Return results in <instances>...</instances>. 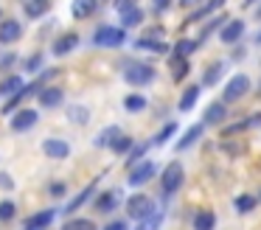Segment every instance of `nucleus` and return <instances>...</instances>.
<instances>
[{
  "label": "nucleus",
  "instance_id": "36",
  "mask_svg": "<svg viewBox=\"0 0 261 230\" xmlns=\"http://www.w3.org/2000/svg\"><path fill=\"white\" fill-rule=\"evenodd\" d=\"M132 146H135V140H132V135H121V138H115V143L110 146V151H113V155H118V157H126L132 151Z\"/></svg>",
  "mask_w": 261,
  "mask_h": 230
},
{
  "label": "nucleus",
  "instance_id": "19",
  "mask_svg": "<svg viewBox=\"0 0 261 230\" xmlns=\"http://www.w3.org/2000/svg\"><path fill=\"white\" fill-rule=\"evenodd\" d=\"M96 183H98V180H93V183H87V188H85V191H79V194H76L73 199H70L68 205L62 208V211L68 213V216H73V213L79 211L82 205H87V202H90L93 196H96Z\"/></svg>",
  "mask_w": 261,
  "mask_h": 230
},
{
  "label": "nucleus",
  "instance_id": "45",
  "mask_svg": "<svg viewBox=\"0 0 261 230\" xmlns=\"http://www.w3.org/2000/svg\"><path fill=\"white\" fill-rule=\"evenodd\" d=\"M101 230H129V224H126V219H113V222H107Z\"/></svg>",
  "mask_w": 261,
  "mask_h": 230
},
{
  "label": "nucleus",
  "instance_id": "13",
  "mask_svg": "<svg viewBox=\"0 0 261 230\" xmlns=\"http://www.w3.org/2000/svg\"><path fill=\"white\" fill-rule=\"evenodd\" d=\"M23 39V22L9 17V20H0V45H14Z\"/></svg>",
  "mask_w": 261,
  "mask_h": 230
},
{
  "label": "nucleus",
  "instance_id": "18",
  "mask_svg": "<svg viewBox=\"0 0 261 230\" xmlns=\"http://www.w3.org/2000/svg\"><path fill=\"white\" fill-rule=\"evenodd\" d=\"M42 110H59L65 104V90L62 87H45L40 95H37Z\"/></svg>",
  "mask_w": 261,
  "mask_h": 230
},
{
  "label": "nucleus",
  "instance_id": "51",
  "mask_svg": "<svg viewBox=\"0 0 261 230\" xmlns=\"http://www.w3.org/2000/svg\"><path fill=\"white\" fill-rule=\"evenodd\" d=\"M255 42H258V45H261V31H258V34H255Z\"/></svg>",
  "mask_w": 261,
  "mask_h": 230
},
{
  "label": "nucleus",
  "instance_id": "12",
  "mask_svg": "<svg viewBox=\"0 0 261 230\" xmlns=\"http://www.w3.org/2000/svg\"><path fill=\"white\" fill-rule=\"evenodd\" d=\"M57 208H45V211H37L31 213L29 219L23 222V230H48L54 224V219H57Z\"/></svg>",
  "mask_w": 261,
  "mask_h": 230
},
{
  "label": "nucleus",
  "instance_id": "28",
  "mask_svg": "<svg viewBox=\"0 0 261 230\" xmlns=\"http://www.w3.org/2000/svg\"><path fill=\"white\" fill-rule=\"evenodd\" d=\"M149 107V98L143 93H126L124 95V110L129 112V115H138V112H143Z\"/></svg>",
  "mask_w": 261,
  "mask_h": 230
},
{
  "label": "nucleus",
  "instance_id": "22",
  "mask_svg": "<svg viewBox=\"0 0 261 230\" xmlns=\"http://www.w3.org/2000/svg\"><path fill=\"white\" fill-rule=\"evenodd\" d=\"M199 95H202V84H191V87H186V90H182V95H180V101H177V110H180V112H191L194 107H197Z\"/></svg>",
  "mask_w": 261,
  "mask_h": 230
},
{
  "label": "nucleus",
  "instance_id": "26",
  "mask_svg": "<svg viewBox=\"0 0 261 230\" xmlns=\"http://www.w3.org/2000/svg\"><path fill=\"white\" fill-rule=\"evenodd\" d=\"M222 76H225V62H211L208 67H205L202 73V87H216V84L222 82Z\"/></svg>",
  "mask_w": 261,
  "mask_h": 230
},
{
  "label": "nucleus",
  "instance_id": "34",
  "mask_svg": "<svg viewBox=\"0 0 261 230\" xmlns=\"http://www.w3.org/2000/svg\"><path fill=\"white\" fill-rule=\"evenodd\" d=\"M68 121L76 123V126H85V123H90V110L82 104H70L68 107Z\"/></svg>",
  "mask_w": 261,
  "mask_h": 230
},
{
  "label": "nucleus",
  "instance_id": "31",
  "mask_svg": "<svg viewBox=\"0 0 261 230\" xmlns=\"http://www.w3.org/2000/svg\"><path fill=\"white\" fill-rule=\"evenodd\" d=\"M258 205H261L258 196H253V194H239L236 199H233V208H236V213H253Z\"/></svg>",
  "mask_w": 261,
  "mask_h": 230
},
{
  "label": "nucleus",
  "instance_id": "8",
  "mask_svg": "<svg viewBox=\"0 0 261 230\" xmlns=\"http://www.w3.org/2000/svg\"><path fill=\"white\" fill-rule=\"evenodd\" d=\"M244 31H247V25H244V20H227L225 25L219 28V34H216V39H219L222 45H239V39L244 37Z\"/></svg>",
  "mask_w": 261,
  "mask_h": 230
},
{
  "label": "nucleus",
  "instance_id": "27",
  "mask_svg": "<svg viewBox=\"0 0 261 230\" xmlns=\"http://www.w3.org/2000/svg\"><path fill=\"white\" fill-rule=\"evenodd\" d=\"M23 11H25L29 20H42V17L51 11V0H25Z\"/></svg>",
  "mask_w": 261,
  "mask_h": 230
},
{
  "label": "nucleus",
  "instance_id": "39",
  "mask_svg": "<svg viewBox=\"0 0 261 230\" xmlns=\"http://www.w3.org/2000/svg\"><path fill=\"white\" fill-rule=\"evenodd\" d=\"M227 22V17L225 14H219V17H208V22H205V28H202V34H199V39H205V37H211L214 31H219L222 25Z\"/></svg>",
  "mask_w": 261,
  "mask_h": 230
},
{
  "label": "nucleus",
  "instance_id": "44",
  "mask_svg": "<svg viewBox=\"0 0 261 230\" xmlns=\"http://www.w3.org/2000/svg\"><path fill=\"white\" fill-rule=\"evenodd\" d=\"M14 185H17V183H14V177H12V174L0 171V188H3V191H14Z\"/></svg>",
  "mask_w": 261,
  "mask_h": 230
},
{
  "label": "nucleus",
  "instance_id": "48",
  "mask_svg": "<svg viewBox=\"0 0 261 230\" xmlns=\"http://www.w3.org/2000/svg\"><path fill=\"white\" fill-rule=\"evenodd\" d=\"M177 3H180L182 9H191V11H194V9H199V6L205 3V0H177Z\"/></svg>",
  "mask_w": 261,
  "mask_h": 230
},
{
  "label": "nucleus",
  "instance_id": "21",
  "mask_svg": "<svg viewBox=\"0 0 261 230\" xmlns=\"http://www.w3.org/2000/svg\"><path fill=\"white\" fill-rule=\"evenodd\" d=\"M169 70H171V82H182V79L191 73V59H188V56L171 54L169 56Z\"/></svg>",
  "mask_w": 261,
  "mask_h": 230
},
{
  "label": "nucleus",
  "instance_id": "14",
  "mask_svg": "<svg viewBox=\"0 0 261 230\" xmlns=\"http://www.w3.org/2000/svg\"><path fill=\"white\" fill-rule=\"evenodd\" d=\"M121 135H124V129H121L118 123H107V126H101L96 132L93 146H96V149H110V146L115 143V138H121Z\"/></svg>",
  "mask_w": 261,
  "mask_h": 230
},
{
  "label": "nucleus",
  "instance_id": "2",
  "mask_svg": "<svg viewBox=\"0 0 261 230\" xmlns=\"http://www.w3.org/2000/svg\"><path fill=\"white\" fill-rule=\"evenodd\" d=\"M124 82L129 84V87H146V84H152L154 82V67L149 65V62H138V59H129L124 65Z\"/></svg>",
  "mask_w": 261,
  "mask_h": 230
},
{
  "label": "nucleus",
  "instance_id": "52",
  "mask_svg": "<svg viewBox=\"0 0 261 230\" xmlns=\"http://www.w3.org/2000/svg\"><path fill=\"white\" fill-rule=\"evenodd\" d=\"M0 20H3V11H0Z\"/></svg>",
  "mask_w": 261,
  "mask_h": 230
},
{
  "label": "nucleus",
  "instance_id": "6",
  "mask_svg": "<svg viewBox=\"0 0 261 230\" xmlns=\"http://www.w3.org/2000/svg\"><path fill=\"white\" fill-rule=\"evenodd\" d=\"M154 208H158V205L152 202V196H149V194H141V191L129 194V196H126V202H124L126 219H135V222H141L143 216H149Z\"/></svg>",
  "mask_w": 261,
  "mask_h": 230
},
{
  "label": "nucleus",
  "instance_id": "17",
  "mask_svg": "<svg viewBox=\"0 0 261 230\" xmlns=\"http://www.w3.org/2000/svg\"><path fill=\"white\" fill-rule=\"evenodd\" d=\"M227 118V104L225 101H211L208 107H205V115H202V123L205 126H216V123H225Z\"/></svg>",
  "mask_w": 261,
  "mask_h": 230
},
{
  "label": "nucleus",
  "instance_id": "30",
  "mask_svg": "<svg viewBox=\"0 0 261 230\" xmlns=\"http://www.w3.org/2000/svg\"><path fill=\"white\" fill-rule=\"evenodd\" d=\"M143 20H146V11L138 6V9H129V11H124V14H121V22H118V25L129 31V28H138Z\"/></svg>",
  "mask_w": 261,
  "mask_h": 230
},
{
  "label": "nucleus",
  "instance_id": "42",
  "mask_svg": "<svg viewBox=\"0 0 261 230\" xmlns=\"http://www.w3.org/2000/svg\"><path fill=\"white\" fill-rule=\"evenodd\" d=\"M138 3H141V0H115V11H118V14H124V11H129V9H138Z\"/></svg>",
  "mask_w": 261,
  "mask_h": 230
},
{
  "label": "nucleus",
  "instance_id": "10",
  "mask_svg": "<svg viewBox=\"0 0 261 230\" xmlns=\"http://www.w3.org/2000/svg\"><path fill=\"white\" fill-rule=\"evenodd\" d=\"M79 45H82V37H79L76 31H62L57 39H54L51 54H54V56H68V54H73Z\"/></svg>",
  "mask_w": 261,
  "mask_h": 230
},
{
  "label": "nucleus",
  "instance_id": "1",
  "mask_svg": "<svg viewBox=\"0 0 261 230\" xmlns=\"http://www.w3.org/2000/svg\"><path fill=\"white\" fill-rule=\"evenodd\" d=\"M126 42V28L113 25V22H101V25L93 31V45L104 50H115V48H124Z\"/></svg>",
  "mask_w": 261,
  "mask_h": 230
},
{
  "label": "nucleus",
  "instance_id": "24",
  "mask_svg": "<svg viewBox=\"0 0 261 230\" xmlns=\"http://www.w3.org/2000/svg\"><path fill=\"white\" fill-rule=\"evenodd\" d=\"M23 87H25L23 76H17V73H9V76L0 82V98H12V95L23 93Z\"/></svg>",
  "mask_w": 261,
  "mask_h": 230
},
{
  "label": "nucleus",
  "instance_id": "29",
  "mask_svg": "<svg viewBox=\"0 0 261 230\" xmlns=\"http://www.w3.org/2000/svg\"><path fill=\"white\" fill-rule=\"evenodd\" d=\"M163 219H166V213H163V208H154L149 216H143L141 222H138V227L135 230H160L163 227Z\"/></svg>",
  "mask_w": 261,
  "mask_h": 230
},
{
  "label": "nucleus",
  "instance_id": "49",
  "mask_svg": "<svg viewBox=\"0 0 261 230\" xmlns=\"http://www.w3.org/2000/svg\"><path fill=\"white\" fill-rule=\"evenodd\" d=\"M255 3H258V0H244L242 6H255Z\"/></svg>",
  "mask_w": 261,
  "mask_h": 230
},
{
  "label": "nucleus",
  "instance_id": "20",
  "mask_svg": "<svg viewBox=\"0 0 261 230\" xmlns=\"http://www.w3.org/2000/svg\"><path fill=\"white\" fill-rule=\"evenodd\" d=\"M98 6H101L98 0H73V3H70V17H73V20H90L98 11Z\"/></svg>",
  "mask_w": 261,
  "mask_h": 230
},
{
  "label": "nucleus",
  "instance_id": "37",
  "mask_svg": "<svg viewBox=\"0 0 261 230\" xmlns=\"http://www.w3.org/2000/svg\"><path fill=\"white\" fill-rule=\"evenodd\" d=\"M17 216V202L14 199H0V224L12 222Z\"/></svg>",
  "mask_w": 261,
  "mask_h": 230
},
{
  "label": "nucleus",
  "instance_id": "40",
  "mask_svg": "<svg viewBox=\"0 0 261 230\" xmlns=\"http://www.w3.org/2000/svg\"><path fill=\"white\" fill-rule=\"evenodd\" d=\"M244 129H250V118H242V121L230 123V126L222 129V138H233V135H242Z\"/></svg>",
  "mask_w": 261,
  "mask_h": 230
},
{
  "label": "nucleus",
  "instance_id": "11",
  "mask_svg": "<svg viewBox=\"0 0 261 230\" xmlns=\"http://www.w3.org/2000/svg\"><path fill=\"white\" fill-rule=\"evenodd\" d=\"M225 3H227V0H205V3L199 6V9H194L191 14L186 17L182 28H186V25H194V22H199V20H208L211 14H216V11H222V9H225Z\"/></svg>",
  "mask_w": 261,
  "mask_h": 230
},
{
  "label": "nucleus",
  "instance_id": "47",
  "mask_svg": "<svg viewBox=\"0 0 261 230\" xmlns=\"http://www.w3.org/2000/svg\"><path fill=\"white\" fill-rule=\"evenodd\" d=\"M14 62H17V54H6L3 59H0V70H9V67H12Z\"/></svg>",
  "mask_w": 261,
  "mask_h": 230
},
{
  "label": "nucleus",
  "instance_id": "35",
  "mask_svg": "<svg viewBox=\"0 0 261 230\" xmlns=\"http://www.w3.org/2000/svg\"><path fill=\"white\" fill-rule=\"evenodd\" d=\"M59 230H98L93 219H85V216H68L65 224Z\"/></svg>",
  "mask_w": 261,
  "mask_h": 230
},
{
  "label": "nucleus",
  "instance_id": "5",
  "mask_svg": "<svg viewBox=\"0 0 261 230\" xmlns=\"http://www.w3.org/2000/svg\"><path fill=\"white\" fill-rule=\"evenodd\" d=\"M186 183V168L180 160H169L160 168V185H163V194H177Z\"/></svg>",
  "mask_w": 261,
  "mask_h": 230
},
{
  "label": "nucleus",
  "instance_id": "41",
  "mask_svg": "<svg viewBox=\"0 0 261 230\" xmlns=\"http://www.w3.org/2000/svg\"><path fill=\"white\" fill-rule=\"evenodd\" d=\"M40 67H42V54L37 50V54H31L29 59H25V70L34 73V76H37V70H40Z\"/></svg>",
  "mask_w": 261,
  "mask_h": 230
},
{
  "label": "nucleus",
  "instance_id": "43",
  "mask_svg": "<svg viewBox=\"0 0 261 230\" xmlns=\"http://www.w3.org/2000/svg\"><path fill=\"white\" fill-rule=\"evenodd\" d=\"M65 191H68V185H65L62 180H54V183L48 185V194L51 196H65Z\"/></svg>",
  "mask_w": 261,
  "mask_h": 230
},
{
  "label": "nucleus",
  "instance_id": "25",
  "mask_svg": "<svg viewBox=\"0 0 261 230\" xmlns=\"http://www.w3.org/2000/svg\"><path fill=\"white\" fill-rule=\"evenodd\" d=\"M191 230H216V213L211 208H202L191 216Z\"/></svg>",
  "mask_w": 261,
  "mask_h": 230
},
{
  "label": "nucleus",
  "instance_id": "9",
  "mask_svg": "<svg viewBox=\"0 0 261 230\" xmlns=\"http://www.w3.org/2000/svg\"><path fill=\"white\" fill-rule=\"evenodd\" d=\"M42 155H45L48 160H68L70 143L65 138H45L42 140Z\"/></svg>",
  "mask_w": 261,
  "mask_h": 230
},
{
  "label": "nucleus",
  "instance_id": "53",
  "mask_svg": "<svg viewBox=\"0 0 261 230\" xmlns=\"http://www.w3.org/2000/svg\"><path fill=\"white\" fill-rule=\"evenodd\" d=\"M258 202H261V194H258Z\"/></svg>",
  "mask_w": 261,
  "mask_h": 230
},
{
  "label": "nucleus",
  "instance_id": "46",
  "mask_svg": "<svg viewBox=\"0 0 261 230\" xmlns=\"http://www.w3.org/2000/svg\"><path fill=\"white\" fill-rule=\"evenodd\" d=\"M171 3H174V0H152V9L158 11V14H163V11L171 9Z\"/></svg>",
  "mask_w": 261,
  "mask_h": 230
},
{
  "label": "nucleus",
  "instance_id": "3",
  "mask_svg": "<svg viewBox=\"0 0 261 230\" xmlns=\"http://www.w3.org/2000/svg\"><path fill=\"white\" fill-rule=\"evenodd\" d=\"M154 177H160V166L154 160H141V163H135L132 168H126V185L129 188H143L146 183H152Z\"/></svg>",
  "mask_w": 261,
  "mask_h": 230
},
{
  "label": "nucleus",
  "instance_id": "33",
  "mask_svg": "<svg viewBox=\"0 0 261 230\" xmlns=\"http://www.w3.org/2000/svg\"><path fill=\"white\" fill-rule=\"evenodd\" d=\"M197 48H199V39H188V37H182V39H177V42H174L171 54H177V56H188V59H191V56L197 54Z\"/></svg>",
  "mask_w": 261,
  "mask_h": 230
},
{
  "label": "nucleus",
  "instance_id": "7",
  "mask_svg": "<svg viewBox=\"0 0 261 230\" xmlns=\"http://www.w3.org/2000/svg\"><path fill=\"white\" fill-rule=\"evenodd\" d=\"M37 123H40V110H34V107H20V110L9 118L12 132H29V129H34Z\"/></svg>",
  "mask_w": 261,
  "mask_h": 230
},
{
  "label": "nucleus",
  "instance_id": "15",
  "mask_svg": "<svg viewBox=\"0 0 261 230\" xmlns=\"http://www.w3.org/2000/svg\"><path fill=\"white\" fill-rule=\"evenodd\" d=\"M132 48L141 50V54H169V45L163 42V39L158 37H146V34H141V37L132 42Z\"/></svg>",
  "mask_w": 261,
  "mask_h": 230
},
{
  "label": "nucleus",
  "instance_id": "4",
  "mask_svg": "<svg viewBox=\"0 0 261 230\" xmlns=\"http://www.w3.org/2000/svg\"><path fill=\"white\" fill-rule=\"evenodd\" d=\"M250 87H253V82H250L247 73H233L225 82V87H222V101L225 104H236V101H242L250 93Z\"/></svg>",
  "mask_w": 261,
  "mask_h": 230
},
{
  "label": "nucleus",
  "instance_id": "16",
  "mask_svg": "<svg viewBox=\"0 0 261 230\" xmlns=\"http://www.w3.org/2000/svg\"><path fill=\"white\" fill-rule=\"evenodd\" d=\"M118 205H121V194H118V191H101V194L93 196V208H96L98 213H113Z\"/></svg>",
  "mask_w": 261,
  "mask_h": 230
},
{
  "label": "nucleus",
  "instance_id": "32",
  "mask_svg": "<svg viewBox=\"0 0 261 230\" xmlns=\"http://www.w3.org/2000/svg\"><path fill=\"white\" fill-rule=\"evenodd\" d=\"M177 132H180V126H177V121H166V123H163V129H160V132L152 138V146H166V143H169V140L174 138Z\"/></svg>",
  "mask_w": 261,
  "mask_h": 230
},
{
  "label": "nucleus",
  "instance_id": "23",
  "mask_svg": "<svg viewBox=\"0 0 261 230\" xmlns=\"http://www.w3.org/2000/svg\"><path fill=\"white\" fill-rule=\"evenodd\" d=\"M205 135V123H191V126L182 132V138L177 140V151H186V149H191L194 143H199V138Z\"/></svg>",
  "mask_w": 261,
  "mask_h": 230
},
{
  "label": "nucleus",
  "instance_id": "38",
  "mask_svg": "<svg viewBox=\"0 0 261 230\" xmlns=\"http://www.w3.org/2000/svg\"><path fill=\"white\" fill-rule=\"evenodd\" d=\"M146 151H149V143H135V146H132V151L126 155L124 166H126V168H132L135 163H141V160H143V155H146Z\"/></svg>",
  "mask_w": 261,
  "mask_h": 230
},
{
  "label": "nucleus",
  "instance_id": "50",
  "mask_svg": "<svg viewBox=\"0 0 261 230\" xmlns=\"http://www.w3.org/2000/svg\"><path fill=\"white\" fill-rule=\"evenodd\" d=\"M255 20H261V6H258V9H255Z\"/></svg>",
  "mask_w": 261,
  "mask_h": 230
}]
</instances>
